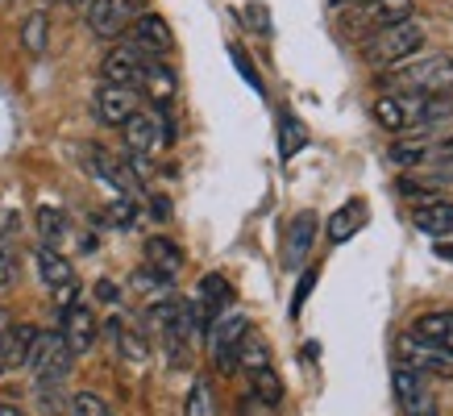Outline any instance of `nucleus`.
<instances>
[{
	"label": "nucleus",
	"mask_w": 453,
	"mask_h": 416,
	"mask_svg": "<svg viewBox=\"0 0 453 416\" xmlns=\"http://www.w3.org/2000/svg\"><path fill=\"white\" fill-rule=\"evenodd\" d=\"M0 416H26V412H21L17 404H4V400H0Z\"/></svg>",
	"instance_id": "40"
},
{
	"label": "nucleus",
	"mask_w": 453,
	"mask_h": 416,
	"mask_svg": "<svg viewBox=\"0 0 453 416\" xmlns=\"http://www.w3.org/2000/svg\"><path fill=\"white\" fill-rule=\"evenodd\" d=\"M142 63H146V55H142V50H134L129 42H125V46H112L109 55L100 58V83H121V88H138Z\"/></svg>",
	"instance_id": "17"
},
{
	"label": "nucleus",
	"mask_w": 453,
	"mask_h": 416,
	"mask_svg": "<svg viewBox=\"0 0 453 416\" xmlns=\"http://www.w3.org/2000/svg\"><path fill=\"white\" fill-rule=\"evenodd\" d=\"M234 63H237V71H242V75H246V80L254 83V92H262V80H258V75H254V67H250V63H246V55H242V50H234Z\"/></svg>",
	"instance_id": "38"
},
{
	"label": "nucleus",
	"mask_w": 453,
	"mask_h": 416,
	"mask_svg": "<svg viewBox=\"0 0 453 416\" xmlns=\"http://www.w3.org/2000/svg\"><path fill=\"white\" fill-rule=\"evenodd\" d=\"M412 333L420 337V342H428V346L453 354V312H428V317L416 320Z\"/></svg>",
	"instance_id": "25"
},
{
	"label": "nucleus",
	"mask_w": 453,
	"mask_h": 416,
	"mask_svg": "<svg viewBox=\"0 0 453 416\" xmlns=\"http://www.w3.org/2000/svg\"><path fill=\"white\" fill-rule=\"evenodd\" d=\"M138 88L154 100V104H158V109H171V100H175V71L166 67L163 58L146 55V63H142V75H138Z\"/></svg>",
	"instance_id": "21"
},
{
	"label": "nucleus",
	"mask_w": 453,
	"mask_h": 416,
	"mask_svg": "<svg viewBox=\"0 0 453 416\" xmlns=\"http://www.w3.org/2000/svg\"><path fill=\"white\" fill-rule=\"evenodd\" d=\"M179 266H183V250L171 242V237H146V271L163 275L175 283Z\"/></svg>",
	"instance_id": "22"
},
{
	"label": "nucleus",
	"mask_w": 453,
	"mask_h": 416,
	"mask_svg": "<svg viewBox=\"0 0 453 416\" xmlns=\"http://www.w3.org/2000/svg\"><path fill=\"white\" fill-rule=\"evenodd\" d=\"M453 112V96H425V92H391L374 100V121L387 134H428Z\"/></svg>",
	"instance_id": "1"
},
{
	"label": "nucleus",
	"mask_w": 453,
	"mask_h": 416,
	"mask_svg": "<svg viewBox=\"0 0 453 416\" xmlns=\"http://www.w3.org/2000/svg\"><path fill=\"white\" fill-rule=\"evenodd\" d=\"M362 221H366V204H362V200L337 208V212H333V221H329V242H333V246L349 242V237L362 229Z\"/></svg>",
	"instance_id": "27"
},
{
	"label": "nucleus",
	"mask_w": 453,
	"mask_h": 416,
	"mask_svg": "<svg viewBox=\"0 0 453 416\" xmlns=\"http://www.w3.org/2000/svg\"><path fill=\"white\" fill-rule=\"evenodd\" d=\"M58 337L67 342V350L75 358L88 354V350L96 346V317H92V308L80 304V300L63 308V329H58Z\"/></svg>",
	"instance_id": "16"
},
{
	"label": "nucleus",
	"mask_w": 453,
	"mask_h": 416,
	"mask_svg": "<svg viewBox=\"0 0 453 416\" xmlns=\"http://www.w3.org/2000/svg\"><path fill=\"white\" fill-rule=\"evenodd\" d=\"M0 4H9V0H0Z\"/></svg>",
	"instance_id": "44"
},
{
	"label": "nucleus",
	"mask_w": 453,
	"mask_h": 416,
	"mask_svg": "<svg viewBox=\"0 0 453 416\" xmlns=\"http://www.w3.org/2000/svg\"><path fill=\"white\" fill-rule=\"evenodd\" d=\"M34 337H38L34 325H9L4 342H0V366H4V371H9V366H26L29 350H34Z\"/></svg>",
	"instance_id": "23"
},
{
	"label": "nucleus",
	"mask_w": 453,
	"mask_h": 416,
	"mask_svg": "<svg viewBox=\"0 0 453 416\" xmlns=\"http://www.w3.org/2000/svg\"><path fill=\"white\" fill-rule=\"evenodd\" d=\"M129 34V46L134 50H142V55H154V58H163V55H171V46H175V38H171V26H166L158 13H146L134 21V26L125 29Z\"/></svg>",
	"instance_id": "13"
},
{
	"label": "nucleus",
	"mask_w": 453,
	"mask_h": 416,
	"mask_svg": "<svg viewBox=\"0 0 453 416\" xmlns=\"http://www.w3.org/2000/svg\"><path fill=\"white\" fill-rule=\"evenodd\" d=\"M308 146V129H303V121L296 117V112H279V158L288 163V158H296V154Z\"/></svg>",
	"instance_id": "26"
},
{
	"label": "nucleus",
	"mask_w": 453,
	"mask_h": 416,
	"mask_svg": "<svg viewBox=\"0 0 453 416\" xmlns=\"http://www.w3.org/2000/svg\"><path fill=\"white\" fill-rule=\"evenodd\" d=\"M26 366L34 371V379H38V391L42 400L55 408L58 404V388L67 383L71 366H75V354L67 350V342L58 337V333H38L34 337V350H29Z\"/></svg>",
	"instance_id": "2"
},
{
	"label": "nucleus",
	"mask_w": 453,
	"mask_h": 416,
	"mask_svg": "<svg viewBox=\"0 0 453 416\" xmlns=\"http://www.w3.org/2000/svg\"><path fill=\"white\" fill-rule=\"evenodd\" d=\"M391 388H395V404L403 416H441L437 400H433V391H428V379L408 371L403 362H399L395 374H391Z\"/></svg>",
	"instance_id": "10"
},
{
	"label": "nucleus",
	"mask_w": 453,
	"mask_h": 416,
	"mask_svg": "<svg viewBox=\"0 0 453 416\" xmlns=\"http://www.w3.org/2000/svg\"><path fill=\"white\" fill-rule=\"evenodd\" d=\"M420 46H425V26L416 17H408V21L387 26L362 42V58L371 67H395V63H412Z\"/></svg>",
	"instance_id": "3"
},
{
	"label": "nucleus",
	"mask_w": 453,
	"mask_h": 416,
	"mask_svg": "<svg viewBox=\"0 0 453 416\" xmlns=\"http://www.w3.org/2000/svg\"><path fill=\"white\" fill-rule=\"evenodd\" d=\"M399 354H403V366L416 374H441V379H453V354L420 342L412 329L399 337Z\"/></svg>",
	"instance_id": "12"
},
{
	"label": "nucleus",
	"mask_w": 453,
	"mask_h": 416,
	"mask_svg": "<svg viewBox=\"0 0 453 416\" xmlns=\"http://www.w3.org/2000/svg\"><path fill=\"white\" fill-rule=\"evenodd\" d=\"M109 217L117 221V229H134V225H138V204L125 200V196H117V204L109 208Z\"/></svg>",
	"instance_id": "34"
},
{
	"label": "nucleus",
	"mask_w": 453,
	"mask_h": 416,
	"mask_svg": "<svg viewBox=\"0 0 453 416\" xmlns=\"http://www.w3.org/2000/svg\"><path fill=\"white\" fill-rule=\"evenodd\" d=\"M83 163H88V171L96 175V180H104L117 196H125V200H138L142 196V180L129 171V163L125 158H112L109 150H100V146H83Z\"/></svg>",
	"instance_id": "9"
},
{
	"label": "nucleus",
	"mask_w": 453,
	"mask_h": 416,
	"mask_svg": "<svg viewBox=\"0 0 453 416\" xmlns=\"http://www.w3.org/2000/svg\"><path fill=\"white\" fill-rule=\"evenodd\" d=\"M125 134V146H129V154H154L158 146H166V142H175V129H171V121H166L163 112H150V109H138L129 121L121 125Z\"/></svg>",
	"instance_id": "6"
},
{
	"label": "nucleus",
	"mask_w": 453,
	"mask_h": 416,
	"mask_svg": "<svg viewBox=\"0 0 453 416\" xmlns=\"http://www.w3.org/2000/svg\"><path fill=\"white\" fill-rule=\"evenodd\" d=\"M9 325H13V320H9V312L0 308V342H4V333H9Z\"/></svg>",
	"instance_id": "41"
},
{
	"label": "nucleus",
	"mask_w": 453,
	"mask_h": 416,
	"mask_svg": "<svg viewBox=\"0 0 453 416\" xmlns=\"http://www.w3.org/2000/svg\"><path fill=\"white\" fill-rule=\"evenodd\" d=\"M138 112V92L121 83H100L96 88V117L104 125H125Z\"/></svg>",
	"instance_id": "19"
},
{
	"label": "nucleus",
	"mask_w": 453,
	"mask_h": 416,
	"mask_svg": "<svg viewBox=\"0 0 453 416\" xmlns=\"http://www.w3.org/2000/svg\"><path fill=\"white\" fill-rule=\"evenodd\" d=\"M67 4H92V0H67Z\"/></svg>",
	"instance_id": "42"
},
{
	"label": "nucleus",
	"mask_w": 453,
	"mask_h": 416,
	"mask_svg": "<svg viewBox=\"0 0 453 416\" xmlns=\"http://www.w3.org/2000/svg\"><path fill=\"white\" fill-rule=\"evenodd\" d=\"M453 158V138H428V134H408L391 142V163L399 166H428Z\"/></svg>",
	"instance_id": "11"
},
{
	"label": "nucleus",
	"mask_w": 453,
	"mask_h": 416,
	"mask_svg": "<svg viewBox=\"0 0 453 416\" xmlns=\"http://www.w3.org/2000/svg\"><path fill=\"white\" fill-rule=\"evenodd\" d=\"M38 234H42V246L58 250V242L67 237V212H63V208L42 204L38 208Z\"/></svg>",
	"instance_id": "30"
},
{
	"label": "nucleus",
	"mask_w": 453,
	"mask_h": 416,
	"mask_svg": "<svg viewBox=\"0 0 453 416\" xmlns=\"http://www.w3.org/2000/svg\"><path fill=\"white\" fill-rule=\"evenodd\" d=\"M71 416H112V408L100 400L96 391H75L71 396Z\"/></svg>",
	"instance_id": "33"
},
{
	"label": "nucleus",
	"mask_w": 453,
	"mask_h": 416,
	"mask_svg": "<svg viewBox=\"0 0 453 416\" xmlns=\"http://www.w3.org/2000/svg\"><path fill=\"white\" fill-rule=\"evenodd\" d=\"M316 225H320V217L316 212H296V221L288 225V242H283V266L288 271H300L303 258L312 254V242H316Z\"/></svg>",
	"instance_id": "18"
},
{
	"label": "nucleus",
	"mask_w": 453,
	"mask_h": 416,
	"mask_svg": "<svg viewBox=\"0 0 453 416\" xmlns=\"http://www.w3.org/2000/svg\"><path fill=\"white\" fill-rule=\"evenodd\" d=\"M38 275H42V283L58 296L63 308L75 304V266H71V258H63V254L50 246H42L38 250Z\"/></svg>",
	"instance_id": "14"
},
{
	"label": "nucleus",
	"mask_w": 453,
	"mask_h": 416,
	"mask_svg": "<svg viewBox=\"0 0 453 416\" xmlns=\"http://www.w3.org/2000/svg\"><path fill=\"white\" fill-rule=\"evenodd\" d=\"M109 333H112V342L121 346V354H125L129 362H142L146 354H150V346H146V337H142L138 329H129L125 320L112 317V320H109Z\"/></svg>",
	"instance_id": "29"
},
{
	"label": "nucleus",
	"mask_w": 453,
	"mask_h": 416,
	"mask_svg": "<svg viewBox=\"0 0 453 416\" xmlns=\"http://www.w3.org/2000/svg\"><path fill=\"white\" fill-rule=\"evenodd\" d=\"M395 88H408V92H425V96H449L453 92V55H425L412 58L391 75Z\"/></svg>",
	"instance_id": "4"
},
{
	"label": "nucleus",
	"mask_w": 453,
	"mask_h": 416,
	"mask_svg": "<svg viewBox=\"0 0 453 416\" xmlns=\"http://www.w3.org/2000/svg\"><path fill=\"white\" fill-rule=\"evenodd\" d=\"M96 300H104V304H117V300H121V291H117L112 279H100L96 283Z\"/></svg>",
	"instance_id": "37"
},
{
	"label": "nucleus",
	"mask_w": 453,
	"mask_h": 416,
	"mask_svg": "<svg viewBox=\"0 0 453 416\" xmlns=\"http://www.w3.org/2000/svg\"><path fill=\"white\" fill-rule=\"evenodd\" d=\"M412 225L433 242H453V200H420Z\"/></svg>",
	"instance_id": "20"
},
{
	"label": "nucleus",
	"mask_w": 453,
	"mask_h": 416,
	"mask_svg": "<svg viewBox=\"0 0 453 416\" xmlns=\"http://www.w3.org/2000/svg\"><path fill=\"white\" fill-rule=\"evenodd\" d=\"M337 4H349V0H337Z\"/></svg>",
	"instance_id": "43"
},
{
	"label": "nucleus",
	"mask_w": 453,
	"mask_h": 416,
	"mask_svg": "<svg viewBox=\"0 0 453 416\" xmlns=\"http://www.w3.org/2000/svg\"><path fill=\"white\" fill-rule=\"evenodd\" d=\"M312 283H316V271H303V275H300V288H296V300H291V312H300V308H303V300H308Z\"/></svg>",
	"instance_id": "36"
},
{
	"label": "nucleus",
	"mask_w": 453,
	"mask_h": 416,
	"mask_svg": "<svg viewBox=\"0 0 453 416\" xmlns=\"http://www.w3.org/2000/svg\"><path fill=\"white\" fill-rule=\"evenodd\" d=\"M237 366H242L246 374L275 371V366H271V346H266V337H262L258 329H246L242 346H237Z\"/></svg>",
	"instance_id": "24"
},
{
	"label": "nucleus",
	"mask_w": 453,
	"mask_h": 416,
	"mask_svg": "<svg viewBox=\"0 0 453 416\" xmlns=\"http://www.w3.org/2000/svg\"><path fill=\"white\" fill-rule=\"evenodd\" d=\"M229 304H234V288H229V279H225V275H204V279H200L196 300H192L200 329H208L220 312H229Z\"/></svg>",
	"instance_id": "15"
},
{
	"label": "nucleus",
	"mask_w": 453,
	"mask_h": 416,
	"mask_svg": "<svg viewBox=\"0 0 453 416\" xmlns=\"http://www.w3.org/2000/svg\"><path fill=\"white\" fill-rule=\"evenodd\" d=\"M237 416H279V408H271V404H262L258 396H242V404H237Z\"/></svg>",
	"instance_id": "35"
},
{
	"label": "nucleus",
	"mask_w": 453,
	"mask_h": 416,
	"mask_svg": "<svg viewBox=\"0 0 453 416\" xmlns=\"http://www.w3.org/2000/svg\"><path fill=\"white\" fill-rule=\"evenodd\" d=\"M17 283V242L13 234H0V288Z\"/></svg>",
	"instance_id": "32"
},
{
	"label": "nucleus",
	"mask_w": 453,
	"mask_h": 416,
	"mask_svg": "<svg viewBox=\"0 0 453 416\" xmlns=\"http://www.w3.org/2000/svg\"><path fill=\"white\" fill-rule=\"evenodd\" d=\"M150 0H92L88 4V26L96 38H121L125 29L134 26L146 13Z\"/></svg>",
	"instance_id": "7"
},
{
	"label": "nucleus",
	"mask_w": 453,
	"mask_h": 416,
	"mask_svg": "<svg viewBox=\"0 0 453 416\" xmlns=\"http://www.w3.org/2000/svg\"><path fill=\"white\" fill-rule=\"evenodd\" d=\"M246 329H250V320L242 317V312H220V317L208 325V354H212L220 374L237 371V346H242Z\"/></svg>",
	"instance_id": "5"
},
{
	"label": "nucleus",
	"mask_w": 453,
	"mask_h": 416,
	"mask_svg": "<svg viewBox=\"0 0 453 416\" xmlns=\"http://www.w3.org/2000/svg\"><path fill=\"white\" fill-rule=\"evenodd\" d=\"M46 34H50V21H46V13H29L26 26H21V46H26L34 58L46 55Z\"/></svg>",
	"instance_id": "31"
},
{
	"label": "nucleus",
	"mask_w": 453,
	"mask_h": 416,
	"mask_svg": "<svg viewBox=\"0 0 453 416\" xmlns=\"http://www.w3.org/2000/svg\"><path fill=\"white\" fill-rule=\"evenodd\" d=\"M437 258H445V263H453V242H437Z\"/></svg>",
	"instance_id": "39"
},
{
	"label": "nucleus",
	"mask_w": 453,
	"mask_h": 416,
	"mask_svg": "<svg viewBox=\"0 0 453 416\" xmlns=\"http://www.w3.org/2000/svg\"><path fill=\"white\" fill-rule=\"evenodd\" d=\"M183 416H220V404H217V391H212V383H208L204 374L192 383V391H188V404H183Z\"/></svg>",
	"instance_id": "28"
},
{
	"label": "nucleus",
	"mask_w": 453,
	"mask_h": 416,
	"mask_svg": "<svg viewBox=\"0 0 453 416\" xmlns=\"http://www.w3.org/2000/svg\"><path fill=\"white\" fill-rule=\"evenodd\" d=\"M408 17H412V0H349L345 26L379 34V29L399 26V21H408Z\"/></svg>",
	"instance_id": "8"
}]
</instances>
